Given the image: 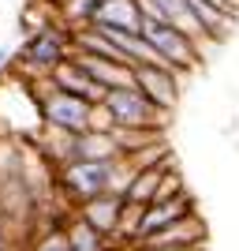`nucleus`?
<instances>
[{
	"label": "nucleus",
	"mask_w": 239,
	"mask_h": 251,
	"mask_svg": "<svg viewBox=\"0 0 239 251\" xmlns=\"http://www.w3.org/2000/svg\"><path fill=\"white\" fill-rule=\"evenodd\" d=\"M135 251H206V248H135Z\"/></svg>",
	"instance_id": "20"
},
{
	"label": "nucleus",
	"mask_w": 239,
	"mask_h": 251,
	"mask_svg": "<svg viewBox=\"0 0 239 251\" xmlns=\"http://www.w3.org/2000/svg\"><path fill=\"white\" fill-rule=\"evenodd\" d=\"M83 64V72L94 79L101 90H116V86H131L135 83V68L124 60H109V56H94V52H71Z\"/></svg>",
	"instance_id": "11"
},
{
	"label": "nucleus",
	"mask_w": 239,
	"mask_h": 251,
	"mask_svg": "<svg viewBox=\"0 0 239 251\" xmlns=\"http://www.w3.org/2000/svg\"><path fill=\"white\" fill-rule=\"evenodd\" d=\"M168 173V157H157V161H146V165H135L131 169V176L124 184V202L131 206H146V202L157 199V191H161V180Z\"/></svg>",
	"instance_id": "10"
},
{
	"label": "nucleus",
	"mask_w": 239,
	"mask_h": 251,
	"mask_svg": "<svg viewBox=\"0 0 239 251\" xmlns=\"http://www.w3.org/2000/svg\"><path fill=\"white\" fill-rule=\"evenodd\" d=\"M187 214H195V199H191L187 191H176V195H161V199L146 202V206L138 210L131 248H135V244H142L146 236H153L157 229H165V225H172V221L187 218Z\"/></svg>",
	"instance_id": "6"
},
{
	"label": "nucleus",
	"mask_w": 239,
	"mask_h": 251,
	"mask_svg": "<svg viewBox=\"0 0 239 251\" xmlns=\"http://www.w3.org/2000/svg\"><path fill=\"white\" fill-rule=\"evenodd\" d=\"M8 68H11V49H0V79H4Z\"/></svg>",
	"instance_id": "19"
},
{
	"label": "nucleus",
	"mask_w": 239,
	"mask_h": 251,
	"mask_svg": "<svg viewBox=\"0 0 239 251\" xmlns=\"http://www.w3.org/2000/svg\"><path fill=\"white\" fill-rule=\"evenodd\" d=\"M67 56H71V26L67 23H42L22 38L19 52H11V68L26 79H45Z\"/></svg>",
	"instance_id": "2"
},
{
	"label": "nucleus",
	"mask_w": 239,
	"mask_h": 251,
	"mask_svg": "<svg viewBox=\"0 0 239 251\" xmlns=\"http://www.w3.org/2000/svg\"><path fill=\"white\" fill-rule=\"evenodd\" d=\"M90 26H105V30H124V34H138L142 30V8L138 0H101L94 11Z\"/></svg>",
	"instance_id": "12"
},
{
	"label": "nucleus",
	"mask_w": 239,
	"mask_h": 251,
	"mask_svg": "<svg viewBox=\"0 0 239 251\" xmlns=\"http://www.w3.org/2000/svg\"><path fill=\"white\" fill-rule=\"evenodd\" d=\"M34 105H38V120L45 127H60L71 135H83L90 127V105L94 101L67 94L60 86H52L49 79H34Z\"/></svg>",
	"instance_id": "3"
},
{
	"label": "nucleus",
	"mask_w": 239,
	"mask_h": 251,
	"mask_svg": "<svg viewBox=\"0 0 239 251\" xmlns=\"http://www.w3.org/2000/svg\"><path fill=\"white\" fill-rule=\"evenodd\" d=\"M30 251H67V240H64V229L60 225H52V229H45L38 240L30 244Z\"/></svg>",
	"instance_id": "16"
},
{
	"label": "nucleus",
	"mask_w": 239,
	"mask_h": 251,
	"mask_svg": "<svg viewBox=\"0 0 239 251\" xmlns=\"http://www.w3.org/2000/svg\"><path fill=\"white\" fill-rule=\"evenodd\" d=\"M135 86L142 90L157 109L172 113L179 101V72L168 64H138L135 68Z\"/></svg>",
	"instance_id": "7"
},
{
	"label": "nucleus",
	"mask_w": 239,
	"mask_h": 251,
	"mask_svg": "<svg viewBox=\"0 0 239 251\" xmlns=\"http://www.w3.org/2000/svg\"><path fill=\"white\" fill-rule=\"evenodd\" d=\"M52 86H60V90H67V94H79V98H86V101H101L105 98V90L90 79V75L83 72V64L75 60V56H67V60H60L56 68H52L49 75H45Z\"/></svg>",
	"instance_id": "13"
},
{
	"label": "nucleus",
	"mask_w": 239,
	"mask_h": 251,
	"mask_svg": "<svg viewBox=\"0 0 239 251\" xmlns=\"http://www.w3.org/2000/svg\"><path fill=\"white\" fill-rule=\"evenodd\" d=\"M60 229H64V240H67V251H112V240L101 236V232L86 218H79L75 210L60 221Z\"/></svg>",
	"instance_id": "14"
},
{
	"label": "nucleus",
	"mask_w": 239,
	"mask_h": 251,
	"mask_svg": "<svg viewBox=\"0 0 239 251\" xmlns=\"http://www.w3.org/2000/svg\"><path fill=\"white\" fill-rule=\"evenodd\" d=\"M206 4H213V8H220V11H228L224 4H220V0H206ZM228 15H232V11H228ZM232 19H236V15H232Z\"/></svg>",
	"instance_id": "21"
},
{
	"label": "nucleus",
	"mask_w": 239,
	"mask_h": 251,
	"mask_svg": "<svg viewBox=\"0 0 239 251\" xmlns=\"http://www.w3.org/2000/svg\"><path fill=\"white\" fill-rule=\"evenodd\" d=\"M75 157H86V161H116L120 154V143H116L112 131H90L86 127L83 135H75Z\"/></svg>",
	"instance_id": "15"
},
{
	"label": "nucleus",
	"mask_w": 239,
	"mask_h": 251,
	"mask_svg": "<svg viewBox=\"0 0 239 251\" xmlns=\"http://www.w3.org/2000/svg\"><path fill=\"white\" fill-rule=\"evenodd\" d=\"M142 38L153 45V52L161 56V64L176 68L179 75L183 72H195L202 64V45L195 38H187L183 30L168 26L165 19H153V15H142Z\"/></svg>",
	"instance_id": "4"
},
{
	"label": "nucleus",
	"mask_w": 239,
	"mask_h": 251,
	"mask_svg": "<svg viewBox=\"0 0 239 251\" xmlns=\"http://www.w3.org/2000/svg\"><path fill=\"white\" fill-rule=\"evenodd\" d=\"M112 127H116V120L105 109V101H94L90 105V131H112Z\"/></svg>",
	"instance_id": "17"
},
{
	"label": "nucleus",
	"mask_w": 239,
	"mask_h": 251,
	"mask_svg": "<svg viewBox=\"0 0 239 251\" xmlns=\"http://www.w3.org/2000/svg\"><path fill=\"white\" fill-rule=\"evenodd\" d=\"M135 161L116 157V161H86V157H71L67 165L52 169V184L64 199L75 206H83L86 199L105 195V191H124L127 176H131Z\"/></svg>",
	"instance_id": "1"
},
{
	"label": "nucleus",
	"mask_w": 239,
	"mask_h": 251,
	"mask_svg": "<svg viewBox=\"0 0 239 251\" xmlns=\"http://www.w3.org/2000/svg\"><path fill=\"white\" fill-rule=\"evenodd\" d=\"M124 210H127V202H124V195H120V191H105V195L86 199L83 206H75V214H79V218H86L97 232H101V236H109L112 244H120Z\"/></svg>",
	"instance_id": "8"
},
{
	"label": "nucleus",
	"mask_w": 239,
	"mask_h": 251,
	"mask_svg": "<svg viewBox=\"0 0 239 251\" xmlns=\"http://www.w3.org/2000/svg\"><path fill=\"white\" fill-rule=\"evenodd\" d=\"M135 248H206V225H202V218H198V210H195L187 218L157 229L153 236H146Z\"/></svg>",
	"instance_id": "9"
},
{
	"label": "nucleus",
	"mask_w": 239,
	"mask_h": 251,
	"mask_svg": "<svg viewBox=\"0 0 239 251\" xmlns=\"http://www.w3.org/2000/svg\"><path fill=\"white\" fill-rule=\"evenodd\" d=\"M101 101H105V109L112 113L116 127H142V131H165L168 127V113L157 109L135 83L131 86H116V90H105Z\"/></svg>",
	"instance_id": "5"
},
{
	"label": "nucleus",
	"mask_w": 239,
	"mask_h": 251,
	"mask_svg": "<svg viewBox=\"0 0 239 251\" xmlns=\"http://www.w3.org/2000/svg\"><path fill=\"white\" fill-rule=\"evenodd\" d=\"M0 251H15V240H11V232H8L4 221H0Z\"/></svg>",
	"instance_id": "18"
}]
</instances>
